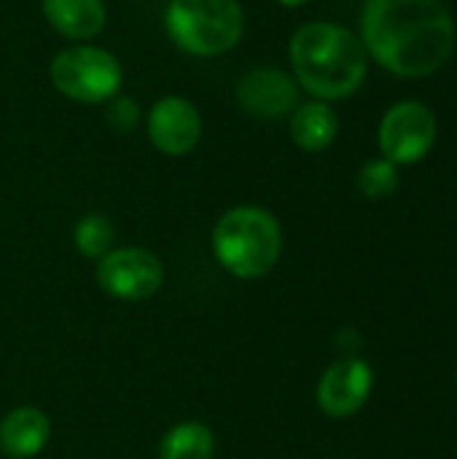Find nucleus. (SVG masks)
I'll use <instances>...</instances> for the list:
<instances>
[{"instance_id": "f257e3e1", "label": "nucleus", "mask_w": 457, "mask_h": 459, "mask_svg": "<svg viewBox=\"0 0 457 459\" xmlns=\"http://www.w3.org/2000/svg\"><path fill=\"white\" fill-rule=\"evenodd\" d=\"M361 43L393 75L420 78L450 59L455 22L444 0H366Z\"/></svg>"}, {"instance_id": "f03ea898", "label": "nucleus", "mask_w": 457, "mask_h": 459, "mask_svg": "<svg viewBox=\"0 0 457 459\" xmlns=\"http://www.w3.org/2000/svg\"><path fill=\"white\" fill-rule=\"evenodd\" d=\"M291 65L296 83L323 102L356 94L369 67L364 43L347 27L331 22H310L294 32Z\"/></svg>"}, {"instance_id": "7ed1b4c3", "label": "nucleus", "mask_w": 457, "mask_h": 459, "mask_svg": "<svg viewBox=\"0 0 457 459\" xmlns=\"http://www.w3.org/2000/svg\"><path fill=\"white\" fill-rule=\"evenodd\" d=\"M213 250L229 274L240 280H259L277 266L283 231L272 212L261 207H234L218 221L213 231Z\"/></svg>"}, {"instance_id": "20e7f679", "label": "nucleus", "mask_w": 457, "mask_h": 459, "mask_svg": "<svg viewBox=\"0 0 457 459\" xmlns=\"http://www.w3.org/2000/svg\"><path fill=\"white\" fill-rule=\"evenodd\" d=\"M167 32L189 54L218 56L234 48L245 30L237 0H170Z\"/></svg>"}, {"instance_id": "39448f33", "label": "nucleus", "mask_w": 457, "mask_h": 459, "mask_svg": "<svg viewBox=\"0 0 457 459\" xmlns=\"http://www.w3.org/2000/svg\"><path fill=\"white\" fill-rule=\"evenodd\" d=\"M48 73L59 94L92 105L113 100L124 78L119 59L97 46H73L59 51Z\"/></svg>"}, {"instance_id": "423d86ee", "label": "nucleus", "mask_w": 457, "mask_h": 459, "mask_svg": "<svg viewBox=\"0 0 457 459\" xmlns=\"http://www.w3.org/2000/svg\"><path fill=\"white\" fill-rule=\"evenodd\" d=\"M436 143V116L417 100L396 102L380 124V148L388 161L415 164Z\"/></svg>"}, {"instance_id": "0eeeda50", "label": "nucleus", "mask_w": 457, "mask_h": 459, "mask_svg": "<svg viewBox=\"0 0 457 459\" xmlns=\"http://www.w3.org/2000/svg\"><path fill=\"white\" fill-rule=\"evenodd\" d=\"M97 282L113 299L143 301L159 293L164 282V266L143 247H116L100 258Z\"/></svg>"}, {"instance_id": "6e6552de", "label": "nucleus", "mask_w": 457, "mask_h": 459, "mask_svg": "<svg viewBox=\"0 0 457 459\" xmlns=\"http://www.w3.org/2000/svg\"><path fill=\"white\" fill-rule=\"evenodd\" d=\"M372 368L361 358L337 360L318 382V406L331 420H347L364 409L372 395Z\"/></svg>"}, {"instance_id": "1a4fd4ad", "label": "nucleus", "mask_w": 457, "mask_h": 459, "mask_svg": "<svg viewBox=\"0 0 457 459\" xmlns=\"http://www.w3.org/2000/svg\"><path fill=\"white\" fill-rule=\"evenodd\" d=\"M237 102L250 116L283 118L299 108V83L277 67H256L240 78Z\"/></svg>"}, {"instance_id": "9d476101", "label": "nucleus", "mask_w": 457, "mask_h": 459, "mask_svg": "<svg viewBox=\"0 0 457 459\" xmlns=\"http://www.w3.org/2000/svg\"><path fill=\"white\" fill-rule=\"evenodd\" d=\"M148 137L167 156H186L202 137L199 110L186 97H164L148 113Z\"/></svg>"}, {"instance_id": "9b49d317", "label": "nucleus", "mask_w": 457, "mask_h": 459, "mask_svg": "<svg viewBox=\"0 0 457 459\" xmlns=\"http://www.w3.org/2000/svg\"><path fill=\"white\" fill-rule=\"evenodd\" d=\"M51 436V422L40 409H13L0 422V452L11 459H30L43 452Z\"/></svg>"}, {"instance_id": "f8f14e48", "label": "nucleus", "mask_w": 457, "mask_h": 459, "mask_svg": "<svg viewBox=\"0 0 457 459\" xmlns=\"http://www.w3.org/2000/svg\"><path fill=\"white\" fill-rule=\"evenodd\" d=\"M46 22L65 38L89 40L105 27L108 11L102 0H43Z\"/></svg>"}, {"instance_id": "ddd939ff", "label": "nucleus", "mask_w": 457, "mask_h": 459, "mask_svg": "<svg viewBox=\"0 0 457 459\" xmlns=\"http://www.w3.org/2000/svg\"><path fill=\"white\" fill-rule=\"evenodd\" d=\"M337 129H339V118L331 110V105H326L323 100L304 102L291 113V137L307 153L326 151L334 143Z\"/></svg>"}, {"instance_id": "4468645a", "label": "nucleus", "mask_w": 457, "mask_h": 459, "mask_svg": "<svg viewBox=\"0 0 457 459\" xmlns=\"http://www.w3.org/2000/svg\"><path fill=\"white\" fill-rule=\"evenodd\" d=\"M215 436L207 425L183 422L164 433L159 444V459H213Z\"/></svg>"}, {"instance_id": "2eb2a0df", "label": "nucleus", "mask_w": 457, "mask_h": 459, "mask_svg": "<svg viewBox=\"0 0 457 459\" xmlns=\"http://www.w3.org/2000/svg\"><path fill=\"white\" fill-rule=\"evenodd\" d=\"M75 247L83 258H102L113 250V239H116V229L113 223L100 215V212H89L75 223Z\"/></svg>"}, {"instance_id": "dca6fc26", "label": "nucleus", "mask_w": 457, "mask_h": 459, "mask_svg": "<svg viewBox=\"0 0 457 459\" xmlns=\"http://www.w3.org/2000/svg\"><path fill=\"white\" fill-rule=\"evenodd\" d=\"M399 186V169L388 159H372L358 172V188L366 199H385Z\"/></svg>"}, {"instance_id": "f3484780", "label": "nucleus", "mask_w": 457, "mask_h": 459, "mask_svg": "<svg viewBox=\"0 0 457 459\" xmlns=\"http://www.w3.org/2000/svg\"><path fill=\"white\" fill-rule=\"evenodd\" d=\"M108 121L119 129V132H129L137 126L140 121V110L132 100H116L110 108H108Z\"/></svg>"}, {"instance_id": "a211bd4d", "label": "nucleus", "mask_w": 457, "mask_h": 459, "mask_svg": "<svg viewBox=\"0 0 457 459\" xmlns=\"http://www.w3.org/2000/svg\"><path fill=\"white\" fill-rule=\"evenodd\" d=\"M277 3H283V5H291V8H296V5H304L307 0H277Z\"/></svg>"}]
</instances>
